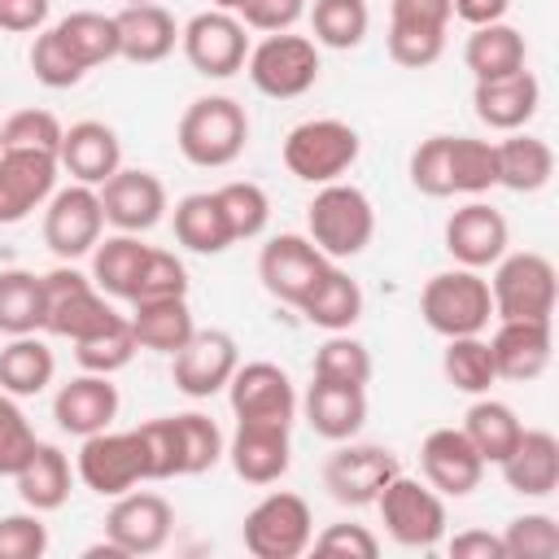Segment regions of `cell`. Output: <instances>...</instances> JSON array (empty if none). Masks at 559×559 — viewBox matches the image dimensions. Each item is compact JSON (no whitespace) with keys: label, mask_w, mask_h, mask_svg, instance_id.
I'll use <instances>...</instances> for the list:
<instances>
[{"label":"cell","mask_w":559,"mask_h":559,"mask_svg":"<svg viewBox=\"0 0 559 559\" xmlns=\"http://www.w3.org/2000/svg\"><path fill=\"white\" fill-rule=\"evenodd\" d=\"M179 153L201 170L231 166L249 144V114L236 96H197L175 127Z\"/></svg>","instance_id":"obj_3"},{"label":"cell","mask_w":559,"mask_h":559,"mask_svg":"<svg viewBox=\"0 0 559 559\" xmlns=\"http://www.w3.org/2000/svg\"><path fill=\"white\" fill-rule=\"evenodd\" d=\"M105 236V210H100V192L87 183H70L57 188L44 205V245L61 258H87L96 249V240Z\"/></svg>","instance_id":"obj_14"},{"label":"cell","mask_w":559,"mask_h":559,"mask_svg":"<svg viewBox=\"0 0 559 559\" xmlns=\"http://www.w3.org/2000/svg\"><path fill=\"white\" fill-rule=\"evenodd\" d=\"M332 258H323L314 245H310V236H297V231H284V236H271L266 245H262V253H258V280H262V288L275 297V301H284V306H301V297L310 293V284L323 275V266H328Z\"/></svg>","instance_id":"obj_19"},{"label":"cell","mask_w":559,"mask_h":559,"mask_svg":"<svg viewBox=\"0 0 559 559\" xmlns=\"http://www.w3.org/2000/svg\"><path fill=\"white\" fill-rule=\"evenodd\" d=\"M175 240L188 249V253H201V258H214L223 249H231V227L223 218V205L214 192H188L175 201Z\"/></svg>","instance_id":"obj_35"},{"label":"cell","mask_w":559,"mask_h":559,"mask_svg":"<svg viewBox=\"0 0 559 559\" xmlns=\"http://www.w3.org/2000/svg\"><path fill=\"white\" fill-rule=\"evenodd\" d=\"M419 314L445 341L450 336H480L493 319L489 280L480 271H467V266L437 271L419 293Z\"/></svg>","instance_id":"obj_5"},{"label":"cell","mask_w":559,"mask_h":559,"mask_svg":"<svg viewBox=\"0 0 559 559\" xmlns=\"http://www.w3.org/2000/svg\"><path fill=\"white\" fill-rule=\"evenodd\" d=\"M57 157L35 148H0V227H13L57 192Z\"/></svg>","instance_id":"obj_18"},{"label":"cell","mask_w":559,"mask_h":559,"mask_svg":"<svg viewBox=\"0 0 559 559\" xmlns=\"http://www.w3.org/2000/svg\"><path fill=\"white\" fill-rule=\"evenodd\" d=\"M61 122L57 114L48 109H13L4 122H0V148H35V153H52L61 148Z\"/></svg>","instance_id":"obj_49"},{"label":"cell","mask_w":559,"mask_h":559,"mask_svg":"<svg viewBox=\"0 0 559 559\" xmlns=\"http://www.w3.org/2000/svg\"><path fill=\"white\" fill-rule=\"evenodd\" d=\"M489 188H498V153H493V140L450 135V192L454 197H480Z\"/></svg>","instance_id":"obj_44"},{"label":"cell","mask_w":559,"mask_h":559,"mask_svg":"<svg viewBox=\"0 0 559 559\" xmlns=\"http://www.w3.org/2000/svg\"><path fill=\"white\" fill-rule=\"evenodd\" d=\"M48 555V524L39 511L0 515V559H44Z\"/></svg>","instance_id":"obj_54"},{"label":"cell","mask_w":559,"mask_h":559,"mask_svg":"<svg viewBox=\"0 0 559 559\" xmlns=\"http://www.w3.org/2000/svg\"><path fill=\"white\" fill-rule=\"evenodd\" d=\"M306 424L323 437V441H349L362 432L367 424V389L362 384H336V380H314L301 397Z\"/></svg>","instance_id":"obj_29"},{"label":"cell","mask_w":559,"mask_h":559,"mask_svg":"<svg viewBox=\"0 0 559 559\" xmlns=\"http://www.w3.org/2000/svg\"><path fill=\"white\" fill-rule=\"evenodd\" d=\"M301 319L310 328H323V332H349L358 319H362V288L358 280L341 266V262H328L323 275L310 284V293L301 297Z\"/></svg>","instance_id":"obj_31"},{"label":"cell","mask_w":559,"mask_h":559,"mask_svg":"<svg viewBox=\"0 0 559 559\" xmlns=\"http://www.w3.org/2000/svg\"><path fill=\"white\" fill-rule=\"evenodd\" d=\"M236 367H240V349H236L231 332H223V328H197L188 336V345L170 354L175 389L183 397H197V402L223 393Z\"/></svg>","instance_id":"obj_15"},{"label":"cell","mask_w":559,"mask_h":559,"mask_svg":"<svg viewBox=\"0 0 559 559\" xmlns=\"http://www.w3.org/2000/svg\"><path fill=\"white\" fill-rule=\"evenodd\" d=\"M493 153H498V188H507V192L528 197L555 179V148L542 135L507 131V140H498Z\"/></svg>","instance_id":"obj_32"},{"label":"cell","mask_w":559,"mask_h":559,"mask_svg":"<svg viewBox=\"0 0 559 559\" xmlns=\"http://www.w3.org/2000/svg\"><path fill=\"white\" fill-rule=\"evenodd\" d=\"M74 472L100 498H118V493L135 489L140 480H148V459H144L140 432L135 428H127V432L105 428V432L83 437L79 459H74Z\"/></svg>","instance_id":"obj_12"},{"label":"cell","mask_w":559,"mask_h":559,"mask_svg":"<svg viewBox=\"0 0 559 559\" xmlns=\"http://www.w3.org/2000/svg\"><path fill=\"white\" fill-rule=\"evenodd\" d=\"M100 210L105 223H114L118 231H153L166 218V183L153 170H135V166H118L100 188Z\"/></svg>","instance_id":"obj_20"},{"label":"cell","mask_w":559,"mask_h":559,"mask_svg":"<svg viewBox=\"0 0 559 559\" xmlns=\"http://www.w3.org/2000/svg\"><path fill=\"white\" fill-rule=\"evenodd\" d=\"M463 66L472 70V79H507L515 70L528 66V44L515 26L507 22H489V26H472L467 44H463Z\"/></svg>","instance_id":"obj_34"},{"label":"cell","mask_w":559,"mask_h":559,"mask_svg":"<svg viewBox=\"0 0 559 559\" xmlns=\"http://www.w3.org/2000/svg\"><path fill=\"white\" fill-rule=\"evenodd\" d=\"M502 480L520 498H550L559 489V437L546 428H524L515 450L498 463Z\"/></svg>","instance_id":"obj_30"},{"label":"cell","mask_w":559,"mask_h":559,"mask_svg":"<svg viewBox=\"0 0 559 559\" xmlns=\"http://www.w3.org/2000/svg\"><path fill=\"white\" fill-rule=\"evenodd\" d=\"M511 9V0H450V13L467 26H489V22H502Z\"/></svg>","instance_id":"obj_60"},{"label":"cell","mask_w":559,"mask_h":559,"mask_svg":"<svg viewBox=\"0 0 559 559\" xmlns=\"http://www.w3.org/2000/svg\"><path fill=\"white\" fill-rule=\"evenodd\" d=\"M114 26H118V57L131 66H157L179 44V26H175L170 9H162L157 0L153 4H122L114 13Z\"/></svg>","instance_id":"obj_28"},{"label":"cell","mask_w":559,"mask_h":559,"mask_svg":"<svg viewBox=\"0 0 559 559\" xmlns=\"http://www.w3.org/2000/svg\"><path fill=\"white\" fill-rule=\"evenodd\" d=\"M362 140L349 122L341 118H306L284 135V166L293 179L301 183H336L341 175H349V166L358 162Z\"/></svg>","instance_id":"obj_4"},{"label":"cell","mask_w":559,"mask_h":559,"mask_svg":"<svg viewBox=\"0 0 559 559\" xmlns=\"http://www.w3.org/2000/svg\"><path fill=\"white\" fill-rule=\"evenodd\" d=\"M127 319H131V332H135L140 349H153V354H175V349H183L188 336L197 332V319H192L188 297L135 301Z\"/></svg>","instance_id":"obj_37"},{"label":"cell","mask_w":559,"mask_h":559,"mask_svg":"<svg viewBox=\"0 0 559 559\" xmlns=\"http://www.w3.org/2000/svg\"><path fill=\"white\" fill-rule=\"evenodd\" d=\"M144 441V459H148V480H170V476H201L210 472L223 450L227 437L223 428L201 415V411H183V415H162L135 428Z\"/></svg>","instance_id":"obj_1"},{"label":"cell","mask_w":559,"mask_h":559,"mask_svg":"<svg viewBox=\"0 0 559 559\" xmlns=\"http://www.w3.org/2000/svg\"><path fill=\"white\" fill-rule=\"evenodd\" d=\"M48 9L52 0H0V31H13V35L44 31Z\"/></svg>","instance_id":"obj_58"},{"label":"cell","mask_w":559,"mask_h":559,"mask_svg":"<svg viewBox=\"0 0 559 559\" xmlns=\"http://www.w3.org/2000/svg\"><path fill=\"white\" fill-rule=\"evenodd\" d=\"M441 371L467 397H480V393H489L498 384L493 354H489V341L485 336H450L445 349H441Z\"/></svg>","instance_id":"obj_42"},{"label":"cell","mask_w":559,"mask_h":559,"mask_svg":"<svg viewBox=\"0 0 559 559\" xmlns=\"http://www.w3.org/2000/svg\"><path fill=\"white\" fill-rule=\"evenodd\" d=\"M402 472V459L389 445L371 441H336V450L323 459V489L341 507H376L380 489Z\"/></svg>","instance_id":"obj_11"},{"label":"cell","mask_w":559,"mask_h":559,"mask_svg":"<svg viewBox=\"0 0 559 559\" xmlns=\"http://www.w3.org/2000/svg\"><path fill=\"white\" fill-rule=\"evenodd\" d=\"M122 4H153V0H122Z\"/></svg>","instance_id":"obj_62"},{"label":"cell","mask_w":559,"mask_h":559,"mask_svg":"<svg viewBox=\"0 0 559 559\" xmlns=\"http://www.w3.org/2000/svg\"><path fill=\"white\" fill-rule=\"evenodd\" d=\"M310 537H314L310 502L288 489H275L262 502H253L240 524V542L253 559H297L310 550Z\"/></svg>","instance_id":"obj_8"},{"label":"cell","mask_w":559,"mask_h":559,"mask_svg":"<svg viewBox=\"0 0 559 559\" xmlns=\"http://www.w3.org/2000/svg\"><path fill=\"white\" fill-rule=\"evenodd\" d=\"M419 472L441 498H467L480 485L485 463L463 437V428H432L419 445Z\"/></svg>","instance_id":"obj_23"},{"label":"cell","mask_w":559,"mask_h":559,"mask_svg":"<svg viewBox=\"0 0 559 559\" xmlns=\"http://www.w3.org/2000/svg\"><path fill=\"white\" fill-rule=\"evenodd\" d=\"M502 546H507V559H555L559 555V524L546 511L515 515L502 533Z\"/></svg>","instance_id":"obj_50"},{"label":"cell","mask_w":559,"mask_h":559,"mask_svg":"<svg viewBox=\"0 0 559 559\" xmlns=\"http://www.w3.org/2000/svg\"><path fill=\"white\" fill-rule=\"evenodd\" d=\"M384 533L406 550H437L445 542V498L406 472H397L376 498Z\"/></svg>","instance_id":"obj_7"},{"label":"cell","mask_w":559,"mask_h":559,"mask_svg":"<svg viewBox=\"0 0 559 559\" xmlns=\"http://www.w3.org/2000/svg\"><path fill=\"white\" fill-rule=\"evenodd\" d=\"M227 402L240 424H288L297 415V389L275 362H240L227 380Z\"/></svg>","instance_id":"obj_17"},{"label":"cell","mask_w":559,"mask_h":559,"mask_svg":"<svg viewBox=\"0 0 559 559\" xmlns=\"http://www.w3.org/2000/svg\"><path fill=\"white\" fill-rule=\"evenodd\" d=\"M162 297H188V266L170 249H153L148 245L140 284H135V293H131L127 306H135V301H162Z\"/></svg>","instance_id":"obj_51"},{"label":"cell","mask_w":559,"mask_h":559,"mask_svg":"<svg viewBox=\"0 0 559 559\" xmlns=\"http://www.w3.org/2000/svg\"><path fill=\"white\" fill-rule=\"evenodd\" d=\"M249 31H262V35H280V31H293L301 17H306V0H245V9L236 13Z\"/></svg>","instance_id":"obj_57"},{"label":"cell","mask_w":559,"mask_h":559,"mask_svg":"<svg viewBox=\"0 0 559 559\" xmlns=\"http://www.w3.org/2000/svg\"><path fill=\"white\" fill-rule=\"evenodd\" d=\"M13 485H17V498H22L31 511H39V515H44V511H61V507L70 502V485H74L66 450L52 445V441H39V445L31 450V459L22 463V472L13 476Z\"/></svg>","instance_id":"obj_33"},{"label":"cell","mask_w":559,"mask_h":559,"mask_svg":"<svg viewBox=\"0 0 559 559\" xmlns=\"http://www.w3.org/2000/svg\"><path fill=\"white\" fill-rule=\"evenodd\" d=\"M214 9H223V13H240L245 9V0H210Z\"/></svg>","instance_id":"obj_61"},{"label":"cell","mask_w":559,"mask_h":559,"mask_svg":"<svg viewBox=\"0 0 559 559\" xmlns=\"http://www.w3.org/2000/svg\"><path fill=\"white\" fill-rule=\"evenodd\" d=\"M507 245H511V227L502 210H493L489 201H467L445 218V253L454 258V266L485 271L507 253Z\"/></svg>","instance_id":"obj_21"},{"label":"cell","mask_w":559,"mask_h":559,"mask_svg":"<svg viewBox=\"0 0 559 559\" xmlns=\"http://www.w3.org/2000/svg\"><path fill=\"white\" fill-rule=\"evenodd\" d=\"M114 314L118 310L109 306V297L92 284V275L74 271V262L44 271V332L83 341L87 332L105 328Z\"/></svg>","instance_id":"obj_10"},{"label":"cell","mask_w":559,"mask_h":559,"mask_svg":"<svg viewBox=\"0 0 559 559\" xmlns=\"http://www.w3.org/2000/svg\"><path fill=\"white\" fill-rule=\"evenodd\" d=\"M450 0H389V31H419L445 35L450 31Z\"/></svg>","instance_id":"obj_55"},{"label":"cell","mask_w":559,"mask_h":559,"mask_svg":"<svg viewBox=\"0 0 559 559\" xmlns=\"http://www.w3.org/2000/svg\"><path fill=\"white\" fill-rule=\"evenodd\" d=\"M179 48L188 57V66L205 79H231L236 70H245L249 57V26L236 13L223 9H205L197 17H188V26H179Z\"/></svg>","instance_id":"obj_13"},{"label":"cell","mask_w":559,"mask_h":559,"mask_svg":"<svg viewBox=\"0 0 559 559\" xmlns=\"http://www.w3.org/2000/svg\"><path fill=\"white\" fill-rule=\"evenodd\" d=\"M44 332V275L9 266L0 271V336Z\"/></svg>","instance_id":"obj_40"},{"label":"cell","mask_w":559,"mask_h":559,"mask_svg":"<svg viewBox=\"0 0 559 559\" xmlns=\"http://www.w3.org/2000/svg\"><path fill=\"white\" fill-rule=\"evenodd\" d=\"M118 384L109 376H96V371H83L74 380H66L52 397V419L61 432L70 437H92V432H105L114 419H118Z\"/></svg>","instance_id":"obj_24"},{"label":"cell","mask_w":559,"mask_h":559,"mask_svg":"<svg viewBox=\"0 0 559 559\" xmlns=\"http://www.w3.org/2000/svg\"><path fill=\"white\" fill-rule=\"evenodd\" d=\"M35 445H39V437H35L26 411L17 406V397L0 393V476H17Z\"/></svg>","instance_id":"obj_53"},{"label":"cell","mask_w":559,"mask_h":559,"mask_svg":"<svg viewBox=\"0 0 559 559\" xmlns=\"http://www.w3.org/2000/svg\"><path fill=\"white\" fill-rule=\"evenodd\" d=\"M135 349H140V341H135L127 314H114L105 328H96V332H87L83 341H74L79 367H83V371H96V376L122 371V367L135 358Z\"/></svg>","instance_id":"obj_45"},{"label":"cell","mask_w":559,"mask_h":559,"mask_svg":"<svg viewBox=\"0 0 559 559\" xmlns=\"http://www.w3.org/2000/svg\"><path fill=\"white\" fill-rule=\"evenodd\" d=\"M175 528V511L162 493L148 489H127L114 498L109 515H105V537L118 546L122 559H140V555H157L170 542Z\"/></svg>","instance_id":"obj_16"},{"label":"cell","mask_w":559,"mask_h":559,"mask_svg":"<svg viewBox=\"0 0 559 559\" xmlns=\"http://www.w3.org/2000/svg\"><path fill=\"white\" fill-rule=\"evenodd\" d=\"M489 354H493L498 380H511V384L537 380L555 354L550 319H498V328L489 336Z\"/></svg>","instance_id":"obj_22"},{"label":"cell","mask_w":559,"mask_h":559,"mask_svg":"<svg viewBox=\"0 0 559 559\" xmlns=\"http://www.w3.org/2000/svg\"><path fill=\"white\" fill-rule=\"evenodd\" d=\"M542 105V83L524 66L507 79H480L472 87V109L489 131H524Z\"/></svg>","instance_id":"obj_27"},{"label":"cell","mask_w":559,"mask_h":559,"mask_svg":"<svg viewBox=\"0 0 559 559\" xmlns=\"http://www.w3.org/2000/svg\"><path fill=\"white\" fill-rule=\"evenodd\" d=\"M314 380H336V384H362L371 380V349L354 341L349 332H328V341L314 349Z\"/></svg>","instance_id":"obj_46"},{"label":"cell","mask_w":559,"mask_h":559,"mask_svg":"<svg viewBox=\"0 0 559 559\" xmlns=\"http://www.w3.org/2000/svg\"><path fill=\"white\" fill-rule=\"evenodd\" d=\"M52 376H57V358H52L48 341H39V332L9 336V345L0 349V393L35 397L52 384Z\"/></svg>","instance_id":"obj_39"},{"label":"cell","mask_w":559,"mask_h":559,"mask_svg":"<svg viewBox=\"0 0 559 559\" xmlns=\"http://www.w3.org/2000/svg\"><path fill=\"white\" fill-rule=\"evenodd\" d=\"M57 166L87 188H100L118 166H122V140L109 122L83 118L74 127L61 131V148H57Z\"/></svg>","instance_id":"obj_26"},{"label":"cell","mask_w":559,"mask_h":559,"mask_svg":"<svg viewBox=\"0 0 559 559\" xmlns=\"http://www.w3.org/2000/svg\"><path fill=\"white\" fill-rule=\"evenodd\" d=\"M245 70H249V83L262 96H271V100H297V96H306L319 83L323 57H319V44L310 35L280 31V35H262L258 44H249Z\"/></svg>","instance_id":"obj_6"},{"label":"cell","mask_w":559,"mask_h":559,"mask_svg":"<svg viewBox=\"0 0 559 559\" xmlns=\"http://www.w3.org/2000/svg\"><path fill=\"white\" fill-rule=\"evenodd\" d=\"M450 555L454 559H507V546H502V533L463 528L450 537Z\"/></svg>","instance_id":"obj_59"},{"label":"cell","mask_w":559,"mask_h":559,"mask_svg":"<svg viewBox=\"0 0 559 559\" xmlns=\"http://www.w3.org/2000/svg\"><path fill=\"white\" fill-rule=\"evenodd\" d=\"M31 74H35V83H44V87H52V92H61V87H74V83H83V66H79V57L61 44V35L48 26V31H39L35 35V44H31Z\"/></svg>","instance_id":"obj_48"},{"label":"cell","mask_w":559,"mask_h":559,"mask_svg":"<svg viewBox=\"0 0 559 559\" xmlns=\"http://www.w3.org/2000/svg\"><path fill=\"white\" fill-rule=\"evenodd\" d=\"M144 258H148V245L140 236H131V231L100 236L92 249V284L114 301H131L140 271H144Z\"/></svg>","instance_id":"obj_36"},{"label":"cell","mask_w":559,"mask_h":559,"mask_svg":"<svg viewBox=\"0 0 559 559\" xmlns=\"http://www.w3.org/2000/svg\"><path fill=\"white\" fill-rule=\"evenodd\" d=\"M52 31H57L61 44L79 57L83 70H96V66H105V61L118 57V26H114V13L74 9V13H66Z\"/></svg>","instance_id":"obj_41"},{"label":"cell","mask_w":559,"mask_h":559,"mask_svg":"<svg viewBox=\"0 0 559 559\" xmlns=\"http://www.w3.org/2000/svg\"><path fill=\"white\" fill-rule=\"evenodd\" d=\"M314 555H341V559H376L380 542L367 524H328L323 533L310 537Z\"/></svg>","instance_id":"obj_56"},{"label":"cell","mask_w":559,"mask_h":559,"mask_svg":"<svg viewBox=\"0 0 559 559\" xmlns=\"http://www.w3.org/2000/svg\"><path fill=\"white\" fill-rule=\"evenodd\" d=\"M411 188L424 197H454L450 192V135H428L411 153Z\"/></svg>","instance_id":"obj_52"},{"label":"cell","mask_w":559,"mask_h":559,"mask_svg":"<svg viewBox=\"0 0 559 559\" xmlns=\"http://www.w3.org/2000/svg\"><path fill=\"white\" fill-rule=\"evenodd\" d=\"M214 197H218V205H223V218H227L236 245L266 231V223H271V201H266V192H262L258 183L231 179V183L214 188Z\"/></svg>","instance_id":"obj_47"},{"label":"cell","mask_w":559,"mask_h":559,"mask_svg":"<svg viewBox=\"0 0 559 559\" xmlns=\"http://www.w3.org/2000/svg\"><path fill=\"white\" fill-rule=\"evenodd\" d=\"M367 26H371L367 0H314L310 4V31L319 48L349 52L367 39Z\"/></svg>","instance_id":"obj_43"},{"label":"cell","mask_w":559,"mask_h":559,"mask_svg":"<svg viewBox=\"0 0 559 559\" xmlns=\"http://www.w3.org/2000/svg\"><path fill=\"white\" fill-rule=\"evenodd\" d=\"M231 459V472L245 485H275L284 480L288 463H293V441H288V424H240L223 450Z\"/></svg>","instance_id":"obj_25"},{"label":"cell","mask_w":559,"mask_h":559,"mask_svg":"<svg viewBox=\"0 0 559 559\" xmlns=\"http://www.w3.org/2000/svg\"><path fill=\"white\" fill-rule=\"evenodd\" d=\"M306 236L310 245L332 258V262H345V258H358L371 236H376V205L362 188L336 179V183H323L310 205H306Z\"/></svg>","instance_id":"obj_2"},{"label":"cell","mask_w":559,"mask_h":559,"mask_svg":"<svg viewBox=\"0 0 559 559\" xmlns=\"http://www.w3.org/2000/svg\"><path fill=\"white\" fill-rule=\"evenodd\" d=\"M463 437L472 441V450L480 454V463L489 467H498L511 450H515V441H520V432H524V424H520V415L507 406V402H498V397H489V393H480L472 406H467V415H463Z\"/></svg>","instance_id":"obj_38"},{"label":"cell","mask_w":559,"mask_h":559,"mask_svg":"<svg viewBox=\"0 0 559 559\" xmlns=\"http://www.w3.org/2000/svg\"><path fill=\"white\" fill-rule=\"evenodd\" d=\"M555 297H559V280L546 253L524 249V253H502L493 262V280H489L493 319H550Z\"/></svg>","instance_id":"obj_9"}]
</instances>
